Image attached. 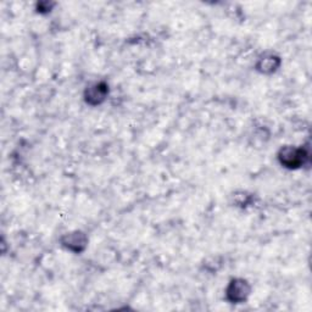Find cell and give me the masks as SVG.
<instances>
[{
  "instance_id": "7a4b0ae2",
  "label": "cell",
  "mask_w": 312,
  "mask_h": 312,
  "mask_svg": "<svg viewBox=\"0 0 312 312\" xmlns=\"http://www.w3.org/2000/svg\"><path fill=\"white\" fill-rule=\"evenodd\" d=\"M234 284H232V288L229 289V292H237L233 293V300L239 301L245 299V295H248V290L245 289V282L239 281V282H233Z\"/></svg>"
},
{
  "instance_id": "6da1fadb",
  "label": "cell",
  "mask_w": 312,
  "mask_h": 312,
  "mask_svg": "<svg viewBox=\"0 0 312 312\" xmlns=\"http://www.w3.org/2000/svg\"><path fill=\"white\" fill-rule=\"evenodd\" d=\"M279 157L282 160V164H284L286 166L297 167L303 162L304 153L303 150H299V149L286 148L282 150L281 156Z\"/></svg>"
}]
</instances>
